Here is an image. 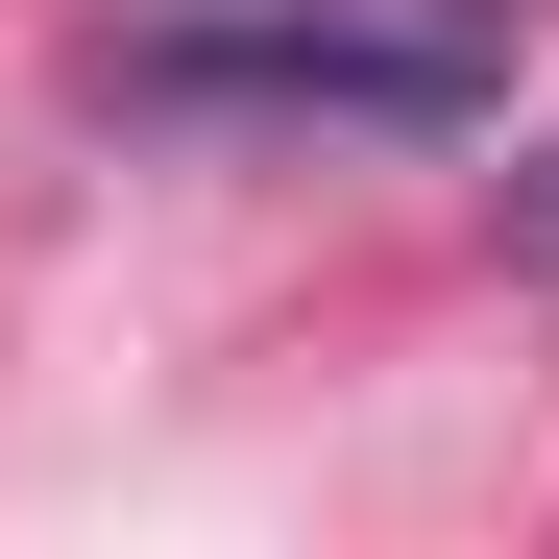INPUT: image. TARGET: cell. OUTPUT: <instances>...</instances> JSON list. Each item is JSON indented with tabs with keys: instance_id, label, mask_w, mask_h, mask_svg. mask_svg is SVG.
<instances>
[{
	"instance_id": "cell-1",
	"label": "cell",
	"mask_w": 559,
	"mask_h": 559,
	"mask_svg": "<svg viewBox=\"0 0 559 559\" xmlns=\"http://www.w3.org/2000/svg\"><path fill=\"white\" fill-rule=\"evenodd\" d=\"M122 98L146 122H487L511 0H146Z\"/></svg>"
},
{
	"instance_id": "cell-2",
	"label": "cell",
	"mask_w": 559,
	"mask_h": 559,
	"mask_svg": "<svg viewBox=\"0 0 559 559\" xmlns=\"http://www.w3.org/2000/svg\"><path fill=\"white\" fill-rule=\"evenodd\" d=\"M511 267H535V293H559V146L511 170Z\"/></svg>"
}]
</instances>
